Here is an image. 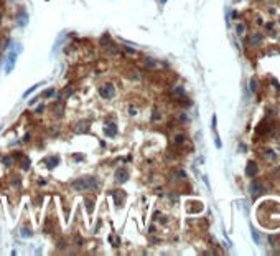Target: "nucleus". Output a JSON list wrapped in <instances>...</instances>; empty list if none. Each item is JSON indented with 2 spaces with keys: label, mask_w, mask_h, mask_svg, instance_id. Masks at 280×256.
Instances as JSON below:
<instances>
[{
  "label": "nucleus",
  "mask_w": 280,
  "mask_h": 256,
  "mask_svg": "<svg viewBox=\"0 0 280 256\" xmlns=\"http://www.w3.org/2000/svg\"><path fill=\"white\" fill-rule=\"evenodd\" d=\"M99 185V180L96 177H83L79 180H76L73 183V188L76 190H87V188H96Z\"/></svg>",
  "instance_id": "nucleus-1"
},
{
  "label": "nucleus",
  "mask_w": 280,
  "mask_h": 256,
  "mask_svg": "<svg viewBox=\"0 0 280 256\" xmlns=\"http://www.w3.org/2000/svg\"><path fill=\"white\" fill-rule=\"evenodd\" d=\"M99 94H101L102 98H106V99H110V98H114L115 94V88L112 83H106L101 86V89H99Z\"/></svg>",
  "instance_id": "nucleus-2"
},
{
  "label": "nucleus",
  "mask_w": 280,
  "mask_h": 256,
  "mask_svg": "<svg viewBox=\"0 0 280 256\" xmlns=\"http://www.w3.org/2000/svg\"><path fill=\"white\" fill-rule=\"evenodd\" d=\"M15 61H17V53H15V51H12V53L8 55L7 68H5V71H7V73H12V69H13V66H15Z\"/></svg>",
  "instance_id": "nucleus-3"
},
{
  "label": "nucleus",
  "mask_w": 280,
  "mask_h": 256,
  "mask_svg": "<svg viewBox=\"0 0 280 256\" xmlns=\"http://www.w3.org/2000/svg\"><path fill=\"white\" fill-rule=\"evenodd\" d=\"M115 134H117V124H115V123H109V124L106 126V136L114 137Z\"/></svg>",
  "instance_id": "nucleus-4"
},
{
  "label": "nucleus",
  "mask_w": 280,
  "mask_h": 256,
  "mask_svg": "<svg viewBox=\"0 0 280 256\" xmlns=\"http://www.w3.org/2000/svg\"><path fill=\"white\" fill-rule=\"evenodd\" d=\"M246 173H247V175H250V177H254L255 173H257V164H255L254 160H250L249 164H247V167H246Z\"/></svg>",
  "instance_id": "nucleus-5"
},
{
  "label": "nucleus",
  "mask_w": 280,
  "mask_h": 256,
  "mask_svg": "<svg viewBox=\"0 0 280 256\" xmlns=\"http://www.w3.org/2000/svg\"><path fill=\"white\" fill-rule=\"evenodd\" d=\"M28 23V15L25 13V12H22V13L17 15V25L18 27H25Z\"/></svg>",
  "instance_id": "nucleus-6"
},
{
  "label": "nucleus",
  "mask_w": 280,
  "mask_h": 256,
  "mask_svg": "<svg viewBox=\"0 0 280 256\" xmlns=\"http://www.w3.org/2000/svg\"><path fill=\"white\" fill-rule=\"evenodd\" d=\"M115 178H117V182L124 183L125 180L129 178V175H127V172H125V170H117V175H115Z\"/></svg>",
  "instance_id": "nucleus-7"
},
{
  "label": "nucleus",
  "mask_w": 280,
  "mask_h": 256,
  "mask_svg": "<svg viewBox=\"0 0 280 256\" xmlns=\"http://www.w3.org/2000/svg\"><path fill=\"white\" fill-rule=\"evenodd\" d=\"M38 86H40V84H35V86H31V88L28 89V91H25V94H23V98H28V96H30L33 91H36V89H38Z\"/></svg>",
  "instance_id": "nucleus-8"
},
{
  "label": "nucleus",
  "mask_w": 280,
  "mask_h": 256,
  "mask_svg": "<svg viewBox=\"0 0 280 256\" xmlns=\"http://www.w3.org/2000/svg\"><path fill=\"white\" fill-rule=\"evenodd\" d=\"M92 207H94V202H92L91 198H87L86 200V208H87V212H89V213L92 212Z\"/></svg>",
  "instance_id": "nucleus-9"
},
{
  "label": "nucleus",
  "mask_w": 280,
  "mask_h": 256,
  "mask_svg": "<svg viewBox=\"0 0 280 256\" xmlns=\"http://www.w3.org/2000/svg\"><path fill=\"white\" fill-rule=\"evenodd\" d=\"M53 93H55V89L50 88V89H46V91L43 93V96H45V98H50V96H53Z\"/></svg>",
  "instance_id": "nucleus-10"
},
{
  "label": "nucleus",
  "mask_w": 280,
  "mask_h": 256,
  "mask_svg": "<svg viewBox=\"0 0 280 256\" xmlns=\"http://www.w3.org/2000/svg\"><path fill=\"white\" fill-rule=\"evenodd\" d=\"M51 162H48V168H53L55 165H58V160L56 159H50Z\"/></svg>",
  "instance_id": "nucleus-11"
},
{
  "label": "nucleus",
  "mask_w": 280,
  "mask_h": 256,
  "mask_svg": "<svg viewBox=\"0 0 280 256\" xmlns=\"http://www.w3.org/2000/svg\"><path fill=\"white\" fill-rule=\"evenodd\" d=\"M22 235H23V236H30V235H31V231H30V230H27V228H23V230H22Z\"/></svg>",
  "instance_id": "nucleus-12"
},
{
  "label": "nucleus",
  "mask_w": 280,
  "mask_h": 256,
  "mask_svg": "<svg viewBox=\"0 0 280 256\" xmlns=\"http://www.w3.org/2000/svg\"><path fill=\"white\" fill-rule=\"evenodd\" d=\"M28 167H30V160L25 159V162H23V168H28Z\"/></svg>",
  "instance_id": "nucleus-13"
},
{
  "label": "nucleus",
  "mask_w": 280,
  "mask_h": 256,
  "mask_svg": "<svg viewBox=\"0 0 280 256\" xmlns=\"http://www.w3.org/2000/svg\"><path fill=\"white\" fill-rule=\"evenodd\" d=\"M165 2H167V0H158V3H162V5L165 3Z\"/></svg>",
  "instance_id": "nucleus-14"
},
{
  "label": "nucleus",
  "mask_w": 280,
  "mask_h": 256,
  "mask_svg": "<svg viewBox=\"0 0 280 256\" xmlns=\"http://www.w3.org/2000/svg\"><path fill=\"white\" fill-rule=\"evenodd\" d=\"M0 23H2V13H0Z\"/></svg>",
  "instance_id": "nucleus-15"
}]
</instances>
